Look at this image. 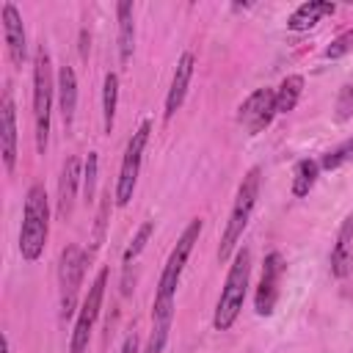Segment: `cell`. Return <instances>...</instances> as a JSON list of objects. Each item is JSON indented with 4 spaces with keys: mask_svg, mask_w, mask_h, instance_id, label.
<instances>
[{
    "mask_svg": "<svg viewBox=\"0 0 353 353\" xmlns=\"http://www.w3.org/2000/svg\"><path fill=\"white\" fill-rule=\"evenodd\" d=\"M199 234H201V218H193L182 229L176 245L171 248V254H168V259L163 265V273L157 279V292H154V303H152V323L154 320H171L174 317L176 287L182 281V270H185V265H188V259L193 254V245L199 243Z\"/></svg>",
    "mask_w": 353,
    "mask_h": 353,
    "instance_id": "6da1fadb",
    "label": "cell"
},
{
    "mask_svg": "<svg viewBox=\"0 0 353 353\" xmlns=\"http://www.w3.org/2000/svg\"><path fill=\"white\" fill-rule=\"evenodd\" d=\"M259 188H262V171H259V165H254L245 171V176L237 185V196L232 201V210H229V218H226V226H223V234L218 243V262H229L234 256V248L254 215Z\"/></svg>",
    "mask_w": 353,
    "mask_h": 353,
    "instance_id": "7a4b0ae2",
    "label": "cell"
},
{
    "mask_svg": "<svg viewBox=\"0 0 353 353\" xmlns=\"http://www.w3.org/2000/svg\"><path fill=\"white\" fill-rule=\"evenodd\" d=\"M50 237V199L41 182H33L25 193L22 226H19V254L25 262H36L44 254Z\"/></svg>",
    "mask_w": 353,
    "mask_h": 353,
    "instance_id": "3957f363",
    "label": "cell"
},
{
    "mask_svg": "<svg viewBox=\"0 0 353 353\" xmlns=\"http://www.w3.org/2000/svg\"><path fill=\"white\" fill-rule=\"evenodd\" d=\"M248 281H251V251L240 248L234 254L229 270H226V279H223V287H221V295H218V303H215V314H212V328L215 331H229L237 323L240 309L245 303Z\"/></svg>",
    "mask_w": 353,
    "mask_h": 353,
    "instance_id": "277c9868",
    "label": "cell"
},
{
    "mask_svg": "<svg viewBox=\"0 0 353 353\" xmlns=\"http://www.w3.org/2000/svg\"><path fill=\"white\" fill-rule=\"evenodd\" d=\"M52 63L47 44H39L33 55V127H36V152L44 154L50 143V116H52Z\"/></svg>",
    "mask_w": 353,
    "mask_h": 353,
    "instance_id": "5b68a950",
    "label": "cell"
},
{
    "mask_svg": "<svg viewBox=\"0 0 353 353\" xmlns=\"http://www.w3.org/2000/svg\"><path fill=\"white\" fill-rule=\"evenodd\" d=\"M149 135H152V121H141L138 130L130 135L127 141V149H124V157H121V165H119V176H116V185H113V199H116V207H127L132 193H135V185H138V174H141V163H143V152H146V143H149Z\"/></svg>",
    "mask_w": 353,
    "mask_h": 353,
    "instance_id": "8992f818",
    "label": "cell"
},
{
    "mask_svg": "<svg viewBox=\"0 0 353 353\" xmlns=\"http://www.w3.org/2000/svg\"><path fill=\"white\" fill-rule=\"evenodd\" d=\"M91 251H83L80 245H66L61 251V265H58V292H61V317L69 320L80 306V284L88 268Z\"/></svg>",
    "mask_w": 353,
    "mask_h": 353,
    "instance_id": "52a82bcc",
    "label": "cell"
},
{
    "mask_svg": "<svg viewBox=\"0 0 353 353\" xmlns=\"http://www.w3.org/2000/svg\"><path fill=\"white\" fill-rule=\"evenodd\" d=\"M105 287H108V268H102L94 276L88 292H85V298L74 314V325L69 334V353H88V342H91V331H94V323H97L99 309H102Z\"/></svg>",
    "mask_w": 353,
    "mask_h": 353,
    "instance_id": "ba28073f",
    "label": "cell"
},
{
    "mask_svg": "<svg viewBox=\"0 0 353 353\" xmlns=\"http://www.w3.org/2000/svg\"><path fill=\"white\" fill-rule=\"evenodd\" d=\"M284 270H287V265H284L281 251H270L262 262V276H259V284H256V292H254V309H256L259 317H270L276 312Z\"/></svg>",
    "mask_w": 353,
    "mask_h": 353,
    "instance_id": "9c48e42d",
    "label": "cell"
},
{
    "mask_svg": "<svg viewBox=\"0 0 353 353\" xmlns=\"http://www.w3.org/2000/svg\"><path fill=\"white\" fill-rule=\"evenodd\" d=\"M276 88H254L237 108V121L245 127L248 135H259L276 119Z\"/></svg>",
    "mask_w": 353,
    "mask_h": 353,
    "instance_id": "30bf717a",
    "label": "cell"
},
{
    "mask_svg": "<svg viewBox=\"0 0 353 353\" xmlns=\"http://www.w3.org/2000/svg\"><path fill=\"white\" fill-rule=\"evenodd\" d=\"M3 39H6V50H8L11 63L19 69L28 61V36H25L22 14L14 3H3Z\"/></svg>",
    "mask_w": 353,
    "mask_h": 353,
    "instance_id": "8fae6325",
    "label": "cell"
},
{
    "mask_svg": "<svg viewBox=\"0 0 353 353\" xmlns=\"http://www.w3.org/2000/svg\"><path fill=\"white\" fill-rule=\"evenodd\" d=\"M328 268L334 279H347L353 270V212H347L336 229L334 245H331V256H328Z\"/></svg>",
    "mask_w": 353,
    "mask_h": 353,
    "instance_id": "7c38bea8",
    "label": "cell"
},
{
    "mask_svg": "<svg viewBox=\"0 0 353 353\" xmlns=\"http://www.w3.org/2000/svg\"><path fill=\"white\" fill-rule=\"evenodd\" d=\"M0 154H3V165L11 174L17 165V108H14V94L6 85L3 91V105H0Z\"/></svg>",
    "mask_w": 353,
    "mask_h": 353,
    "instance_id": "4fadbf2b",
    "label": "cell"
},
{
    "mask_svg": "<svg viewBox=\"0 0 353 353\" xmlns=\"http://www.w3.org/2000/svg\"><path fill=\"white\" fill-rule=\"evenodd\" d=\"M193 66H196L193 52H182L176 58V66H174V74H171V85H168V94H165V110H163V119L165 121H171L174 113L182 108V102L188 97L190 77H193Z\"/></svg>",
    "mask_w": 353,
    "mask_h": 353,
    "instance_id": "5bb4252c",
    "label": "cell"
},
{
    "mask_svg": "<svg viewBox=\"0 0 353 353\" xmlns=\"http://www.w3.org/2000/svg\"><path fill=\"white\" fill-rule=\"evenodd\" d=\"M83 182V160L80 157H66L61 176H58V218H69L74 210L77 188Z\"/></svg>",
    "mask_w": 353,
    "mask_h": 353,
    "instance_id": "9a60e30c",
    "label": "cell"
},
{
    "mask_svg": "<svg viewBox=\"0 0 353 353\" xmlns=\"http://www.w3.org/2000/svg\"><path fill=\"white\" fill-rule=\"evenodd\" d=\"M55 91H58V108H61L63 127L69 130L74 124V113H77V74H74V69L69 63H63L58 69Z\"/></svg>",
    "mask_w": 353,
    "mask_h": 353,
    "instance_id": "2e32d148",
    "label": "cell"
},
{
    "mask_svg": "<svg viewBox=\"0 0 353 353\" xmlns=\"http://www.w3.org/2000/svg\"><path fill=\"white\" fill-rule=\"evenodd\" d=\"M334 11H336V3H331V0H306L287 17V28L295 33H303V30L314 28L323 17H331Z\"/></svg>",
    "mask_w": 353,
    "mask_h": 353,
    "instance_id": "e0dca14e",
    "label": "cell"
},
{
    "mask_svg": "<svg viewBox=\"0 0 353 353\" xmlns=\"http://www.w3.org/2000/svg\"><path fill=\"white\" fill-rule=\"evenodd\" d=\"M116 19H119V61L130 63L132 50H135V14H132V3L130 0H119L116 3Z\"/></svg>",
    "mask_w": 353,
    "mask_h": 353,
    "instance_id": "ac0fdd59",
    "label": "cell"
},
{
    "mask_svg": "<svg viewBox=\"0 0 353 353\" xmlns=\"http://www.w3.org/2000/svg\"><path fill=\"white\" fill-rule=\"evenodd\" d=\"M116 108H119V74L108 72L102 80V130L110 135L116 124Z\"/></svg>",
    "mask_w": 353,
    "mask_h": 353,
    "instance_id": "d6986e66",
    "label": "cell"
},
{
    "mask_svg": "<svg viewBox=\"0 0 353 353\" xmlns=\"http://www.w3.org/2000/svg\"><path fill=\"white\" fill-rule=\"evenodd\" d=\"M317 176H320V160H312V157L298 160L292 171V196L295 199L309 196V190L317 185Z\"/></svg>",
    "mask_w": 353,
    "mask_h": 353,
    "instance_id": "ffe728a7",
    "label": "cell"
},
{
    "mask_svg": "<svg viewBox=\"0 0 353 353\" xmlns=\"http://www.w3.org/2000/svg\"><path fill=\"white\" fill-rule=\"evenodd\" d=\"M301 94H303V74H287L276 88V113L295 110Z\"/></svg>",
    "mask_w": 353,
    "mask_h": 353,
    "instance_id": "44dd1931",
    "label": "cell"
},
{
    "mask_svg": "<svg viewBox=\"0 0 353 353\" xmlns=\"http://www.w3.org/2000/svg\"><path fill=\"white\" fill-rule=\"evenodd\" d=\"M152 234H154V221H143V223L138 226V232L132 234V240L127 243L124 254H121V265H124V268H130V265L138 259V254L146 248V243H149Z\"/></svg>",
    "mask_w": 353,
    "mask_h": 353,
    "instance_id": "7402d4cb",
    "label": "cell"
},
{
    "mask_svg": "<svg viewBox=\"0 0 353 353\" xmlns=\"http://www.w3.org/2000/svg\"><path fill=\"white\" fill-rule=\"evenodd\" d=\"M347 163H353V135L345 138L339 146L328 149V152L320 157V171H336V168H342V165H347Z\"/></svg>",
    "mask_w": 353,
    "mask_h": 353,
    "instance_id": "603a6c76",
    "label": "cell"
},
{
    "mask_svg": "<svg viewBox=\"0 0 353 353\" xmlns=\"http://www.w3.org/2000/svg\"><path fill=\"white\" fill-rule=\"evenodd\" d=\"M97 174H99V157H97V152H88V157L83 160V196H85V201H94Z\"/></svg>",
    "mask_w": 353,
    "mask_h": 353,
    "instance_id": "cb8c5ba5",
    "label": "cell"
},
{
    "mask_svg": "<svg viewBox=\"0 0 353 353\" xmlns=\"http://www.w3.org/2000/svg\"><path fill=\"white\" fill-rule=\"evenodd\" d=\"M347 52H353V28L342 30L339 36H334L331 44L323 50V58H328V61H339V58H345Z\"/></svg>",
    "mask_w": 353,
    "mask_h": 353,
    "instance_id": "d4e9b609",
    "label": "cell"
},
{
    "mask_svg": "<svg viewBox=\"0 0 353 353\" xmlns=\"http://www.w3.org/2000/svg\"><path fill=\"white\" fill-rule=\"evenodd\" d=\"M334 119L342 124V121H350L353 119V83H345L334 99Z\"/></svg>",
    "mask_w": 353,
    "mask_h": 353,
    "instance_id": "484cf974",
    "label": "cell"
},
{
    "mask_svg": "<svg viewBox=\"0 0 353 353\" xmlns=\"http://www.w3.org/2000/svg\"><path fill=\"white\" fill-rule=\"evenodd\" d=\"M168 328H171V320H154L149 342H146V347L141 353H163V347L168 342Z\"/></svg>",
    "mask_w": 353,
    "mask_h": 353,
    "instance_id": "4316f807",
    "label": "cell"
},
{
    "mask_svg": "<svg viewBox=\"0 0 353 353\" xmlns=\"http://www.w3.org/2000/svg\"><path fill=\"white\" fill-rule=\"evenodd\" d=\"M119 353H141V347H138V336L135 334H127V339L121 342V350Z\"/></svg>",
    "mask_w": 353,
    "mask_h": 353,
    "instance_id": "83f0119b",
    "label": "cell"
},
{
    "mask_svg": "<svg viewBox=\"0 0 353 353\" xmlns=\"http://www.w3.org/2000/svg\"><path fill=\"white\" fill-rule=\"evenodd\" d=\"M80 55H83V58L88 55V33H85V30H80Z\"/></svg>",
    "mask_w": 353,
    "mask_h": 353,
    "instance_id": "f1b7e54d",
    "label": "cell"
}]
</instances>
